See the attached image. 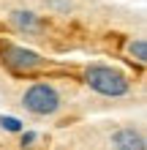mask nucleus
Instances as JSON below:
<instances>
[{"label":"nucleus","instance_id":"39448f33","mask_svg":"<svg viewBox=\"0 0 147 150\" xmlns=\"http://www.w3.org/2000/svg\"><path fill=\"white\" fill-rule=\"evenodd\" d=\"M11 25L19 33H25V36H33V33H38L41 30V19H38V14H33L27 11V8H16V11H11Z\"/></svg>","mask_w":147,"mask_h":150},{"label":"nucleus","instance_id":"f257e3e1","mask_svg":"<svg viewBox=\"0 0 147 150\" xmlns=\"http://www.w3.org/2000/svg\"><path fill=\"white\" fill-rule=\"evenodd\" d=\"M84 85L90 90H96L98 96H106V98H120V96H128V90H131L128 76L120 68L106 66V63H93L84 68Z\"/></svg>","mask_w":147,"mask_h":150},{"label":"nucleus","instance_id":"423d86ee","mask_svg":"<svg viewBox=\"0 0 147 150\" xmlns=\"http://www.w3.org/2000/svg\"><path fill=\"white\" fill-rule=\"evenodd\" d=\"M128 55L131 57H136L139 63H147V38H134L131 44H128Z\"/></svg>","mask_w":147,"mask_h":150},{"label":"nucleus","instance_id":"f03ea898","mask_svg":"<svg viewBox=\"0 0 147 150\" xmlns=\"http://www.w3.org/2000/svg\"><path fill=\"white\" fill-rule=\"evenodd\" d=\"M22 107L30 115H38V117H49V115H57L63 107V96L55 85L49 82H33L27 90L22 93Z\"/></svg>","mask_w":147,"mask_h":150},{"label":"nucleus","instance_id":"20e7f679","mask_svg":"<svg viewBox=\"0 0 147 150\" xmlns=\"http://www.w3.org/2000/svg\"><path fill=\"white\" fill-rule=\"evenodd\" d=\"M112 147L115 150H147V142L136 128H117L112 134Z\"/></svg>","mask_w":147,"mask_h":150},{"label":"nucleus","instance_id":"1a4fd4ad","mask_svg":"<svg viewBox=\"0 0 147 150\" xmlns=\"http://www.w3.org/2000/svg\"><path fill=\"white\" fill-rule=\"evenodd\" d=\"M19 134H22V150L36 142V131H19Z\"/></svg>","mask_w":147,"mask_h":150},{"label":"nucleus","instance_id":"0eeeda50","mask_svg":"<svg viewBox=\"0 0 147 150\" xmlns=\"http://www.w3.org/2000/svg\"><path fill=\"white\" fill-rule=\"evenodd\" d=\"M0 128H3V131H11V134H19V131H25L22 120L14 117V115H0Z\"/></svg>","mask_w":147,"mask_h":150},{"label":"nucleus","instance_id":"7ed1b4c3","mask_svg":"<svg viewBox=\"0 0 147 150\" xmlns=\"http://www.w3.org/2000/svg\"><path fill=\"white\" fill-rule=\"evenodd\" d=\"M3 63L16 74H30L36 68L44 66V57L38 55L36 49H27V47H19V44H6L3 52H0Z\"/></svg>","mask_w":147,"mask_h":150},{"label":"nucleus","instance_id":"6e6552de","mask_svg":"<svg viewBox=\"0 0 147 150\" xmlns=\"http://www.w3.org/2000/svg\"><path fill=\"white\" fill-rule=\"evenodd\" d=\"M49 8H55V11H63V14H68V11H71V0H49Z\"/></svg>","mask_w":147,"mask_h":150}]
</instances>
